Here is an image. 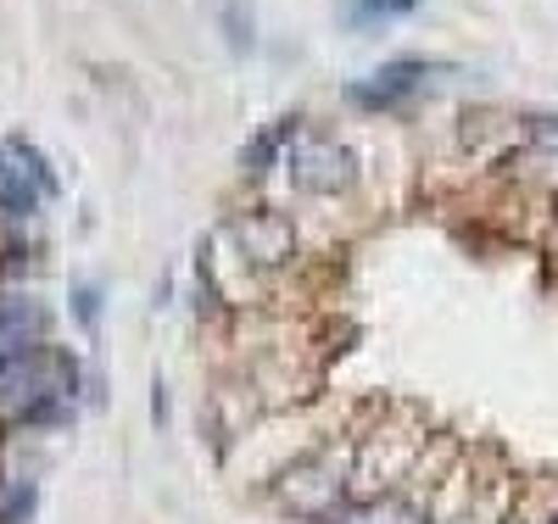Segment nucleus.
Listing matches in <instances>:
<instances>
[{"instance_id":"423d86ee","label":"nucleus","mask_w":558,"mask_h":524,"mask_svg":"<svg viewBox=\"0 0 558 524\" xmlns=\"http://www.w3.org/2000/svg\"><path fill=\"white\" fill-rule=\"evenodd\" d=\"M78 318H84V324H96V291H89V284L78 291Z\"/></svg>"},{"instance_id":"f257e3e1","label":"nucleus","mask_w":558,"mask_h":524,"mask_svg":"<svg viewBox=\"0 0 558 524\" xmlns=\"http://www.w3.org/2000/svg\"><path fill=\"white\" fill-rule=\"evenodd\" d=\"M68 386H73V363L62 352H45L34 341H17L0 352V402L17 418L28 424L57 418V407L68 402Z\"/></svg>"},{"instance_id":"f03ea898","label":"nucleus","mask_w":558,"mask_h":524,"mask_svg":"<svg viewBox=\"0 0 558 524\" xmlns=\"http://www.w3.org/2000/svg\"><path fill=\"white\" fill-rule=\"evenodd\" d=\"M291 179L302 190H313V196H324V190H341L352 179V157L336 146V139H302V146L291 151Z\"/></svg>"},{"instance_id":"7ed1b4c3","label":"nucleus","mask_w":558,"mask_h":524,"mask_svg":"<svg viewBox=\"0 0 558 524\" xmlns=\"http://www.w3.org/2000/svg\"><path fill=\"white\" fill-rule=\"evenodd\" d=\"M418 0H341V17L352 28H368V23H386V17H413Z\"/></svg>"},{"instance_id":"20e7f679","label":"nucleus","mask_w":558,"mask_h":524,"mask_svg":"<svg viewBox=\"0 0 558 524\" xmlns=\"http://www.w3.org/2000/svg\"><path fill=\"white\" fill-rule=\"evenodd\" d=\"M34 207H39V190L23 184V162L17 168L0 162V212H7V218H28Z\"/></svg>"},{"instance_id":"39448f33","label":"nucleus","mask_w":558,"mask_h":524,"mask_svg":"<svg viewBox=\"0 0 558 524\" xmlns=\"http://www.w3.org/2000/svg\"><path fill=\"white\" fill-rule=\"evenodd\" d=\"M12 157L28 168V179H34V190H39V196H57V190H62V184H57V173H51V162H45V157L28 146V139H12Z\"/></svg>"}]
</instances>
